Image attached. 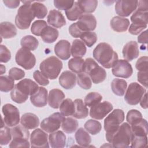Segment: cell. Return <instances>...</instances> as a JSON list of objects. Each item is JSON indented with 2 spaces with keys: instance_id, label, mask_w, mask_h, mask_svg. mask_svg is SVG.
<instances>
[{
  "instance_id": "6da1fadb",
  "label": "cell",
  "mask_w": 148,
  "mask_h": 148,
  "mask_svg": "<svg viewBox=\"0 0 148 148\" xmlns=\"http://www.w3.org/2000/svg\"><path fill=\"white\" fill-rule=\"evenodd\" d=\"M94 58L104 68L113 67L118 60L117 53L107 43H99L93 50Z\"/></svg>"
},
{
  "instance_id": "7a4b0ae2",
  "label": "cell",
  "mask_w": 148,
  "mask_h": 148,
  "mask_svg": "<svg viewBox=\"0 0 148 148\" xmlns=\"http://www.w3.org/2000/svg\"><path fill=\"white\" fill-rule=\"evenodd\" d=\"M38 88L35 82L29 79H24L17 83L12 90L11 99L17 103H23L27 100L29 95H32Z\"/></svg>"
},
{
  "instance_id": "3957f363",
  "label": "cell",
  "mask_w": 148,
  "mask_h": 148,
  "mask_svg": "<svg viewBox=\"0 0 148 148\" xmlns=\"http://www.w3.org/2000/svg\"><path fill=\"white\" fill-rule=\"evenodd\" d=\"M132 136L130 125L124 123L112 134L106 136V138L114 147H127L131 143Z\"/></svg>"
},
{
  "instance_id": "277c9868",
  "label": "cell",
  "mask_w": 148,
  "mask_h": 148,
  "mask_svg": "<svg viewBox=\"0 0 148 148\" xmlns=\"http://www.w3.org/2000/svg\"><path fill=\"white\" fill-rule=\"evenodd\" d=\"M83 72L87 74L95 84L102 83L106 77L105 70L91 58H87L84 61Z\"/></svg>"
},
{
  "instance_id": "5b68a950",
  "label": "cell",
  "mask_w": 148,
  "mask_h": 148,
  "mask_svg": "<svg viewBox=\"0 0 148 148\" xmlns=\"http://www.w3.org/2000/svg\"><path fill=\"white\" fill-rule=\"evenodd\" d=\"M39 68L45 76L53 80L59 75L62 68V62L56 57L51 56L40 63Z\"/></svg>"
},
{
  "instance_id": "8992f818",
  "label": "cell",
  "mask_w": 148,
  "mask_h": 148,
  "mask_svg": "<svg viewBox=\"0 0 148 148\" xmlns=\"http://www.w3.org/2000/svg\"><path fill=\"white\" fill-rule=\"evenodd\" d=\"M31 5L24 4L17 10V14L15 17V24L20 29H28L35 17Z\"/></svg>"
},
{
  "instance_id": "52a82bcc",
  "label": "cell",
  "mask_w": 148,
  "mask_h": 148,
  "mask_svg": "<svg viewBox=\"0 0 148 148\" xmlns=\"http://www.w3.org/2000/svg\"><path fill=\"white\" fill-rule=\"evenodd\" d=\"M124 113L120 109H114L104 120V129L106 131L105 136L112 134L120 125L124 120Z\"/></svg>"
},
{
  "instance_id": "ba28073f",
  "label": "cell",
  "mask_w": 148,
  "mask_h": 148,
  "mask_svg": "<svg viewBox=\"0 0 148 148\" xmlns=\"http://www.w3.org/2000/svg\"><path fill=\"white\" fill-rule=\"evenodd\" d=\"M145 92L146 90L143 86L136 82L131 83L127 88L124 99L128 104L135 105L139 103Z\"/></svg>"
},
{
  "instance_id": "9c48e42d",
  "label": "cell",
  "mask_w": 148,
  "mask_h": 148,
  "mask_svg": "<svg viewBox=\"0 0 148 148\" xmlns=\"http://www.w3.org/2000/svg\"><path fill=\"white\" fill-rule=\"evenodd\" d=\"M65 119L61 113L56 112L49 117L44 119L40 123V128L48 133H52L57 131L61 124Z\"/></svg>"
},
{
  "instance_id": "30bf717a",
  "label": "cell",
  "mask_w": 148,
  "mask_h": 148,
  "mask_svg": "<svg viewBox=\"0 0 148 148\" xmlns=\"http://www.w3.org/2000/svg\"><path fill=\"white\" fill-rule=\"evenodd\" d=\"M16 63L27 70L33 68L36 64V58L30 50L20 48L15 56Z\"/></svg>"
},
{
  "instance_id": "8fae6325",
  "label": "cell",
  "mask_w": 148,
  "mask_h": 148,
  "mask_svg": "<svg viewBox=\"0 0 148 148\" xmlns=\"http://www.w3.org/2000/svg\"><path fill=\"white\" fill-rule=\"evenodd\" d=\"M2 111L4 116V123L8 127H14L20 122V112L17 108L10 103L2 106Z\"/></svg>"
},
{
  "instance_id": "7c38bea8",
  "label": "cell",
  "mask_w": 148,
  "mask_h": 148,
  "mask_svg": "<svg viewBox=\"0 0 148 148\" xmlns=\"http://www.w3.org/2000/svg\"><path fill=\"white\" fill-rule=\"evenodd\" d=\"M138 1H117L115 4L116 13L120 16L128 17L137 8Z\"/></svg>"
},
{
  "instance_id": "4fadbf2b",
  "label": "cell",
  "mask_w": 148,
  "mask_h": 148,
  "mask_svg": "<svg viewBox=\"0 0 148 148\" xmlns=\"http://www.w3.org/2000/svg\"><path fill=\"white\" fill-rule=\"evenodd\" d=\"M112 73L116 77L127 79L130 77L133 73L131 65L125 60H117L112 69Z\"/></svg>"
},
{
  "instance_id": "5bb4252c",
  "label": "cell",
  "mask_w": 148,
  "mask_h": 148,
  "mask_svg": "<svg viewBox=\"0 0 148 148\" xmlns=\"http://www.w3.org/2000/svg\"><path fill=\"white\" fill-rule=\"evenodd\" d=\"M113 109V105L108 101L99 102L97 105L91 107L90 110V116L91 117L102 120Z\"/></svg>"
},
{
  "instance_id": "9a60e30c",
  "label": "cell",
  "mask_w": 148,
  "mask_h": 148,
  "mask_svg": "<svg viewBox=\"0 0 148 148\" xmlns=\"http://www.w3.org/2000/svg\"><path fill=\"white\" fill-rule=\"evenodd\" d=\"M47 134L39 128L32 131L30 136L32 147H49Z\"/></svg>"
},
{
  "instance_id": "2e32d148",
  "label": "cell",
  "mask_w": 148,
  "mask_h": 148,
  "mask_svg": "<svg viewBox=\"0 0 148 148\" xmlns=\"http://www.w3.org/2000/svg\"><path fill=\"white\" fill-rule=\"evenodd\" d=\"M76 23L79 28L83 32L93 31L97 26L96 18L91 14H83Z\"/></svg>"
},
{
  "instance_id": "e0dca14e",
  "label": "cell",
  "mask_w": 148,
  "mask_h": 148,
  "mask_svg": "<svg viewBox=\"0 0 148 148\" xmlns=\"http://www.w3.org/2000/svg\"><path fill=\"white\" fill-rule=\"evenodd\" d=\"M56 55L63 60H66L71 57V44L66 40H59L54 46Z\"/></svg>"
},
{
  "instance_id": "ac0fdd59",
  "label": "cell",
  "mask_w": 148,
  "mask_h": 148,
  "mask_svg": "<svg viewBox=\"0 0 148 148\" xmlns=\"http://www.w3.org/2000/svg\"><path fill=\"white\" fill-rule=\"evenodd\" d=\"M33 105L38 108L44 107L47 103V90L43 87H39L38 90L30 96Z\"/></svg>"
},
{
  "instance_id": "d6986e66",
  "label": "cell",
  "mask_w": 148,
  "mask_h": 148,
  "mask_svg": "<svg viewBox=\"0 0 148 148\" xmlns=\"http://www.w3.org/2000/svg\"><path fill=\"white\" fill-rule=\"evenodd\" d=\"M122 53L123 58L127 61H131L136 58L139 54L137 42L130 41L127 43L123 47Z\"/></svg>"
},
{
  "instance_id": "ffe728a7",
  "label": "cell",
  "mask_w": 148,
  "mask_h": 148,
  "mask_svg": "<svg viewBox=\"0 0 148 148\" xmlns=\"http://www.w3.org/2000/svg\"><path fill=\"white\" fill-rule=\"evenodd\" d=\"M76 79V76L74 73L65 71L61 74L58 81L61 87L66 90H69L75 86Z\"/></svg>"
},
{
  "instance_id": "44dd1931",
  "label": "cell",
  "mask_w": 148,
  "mask_h": 148,
  "mask_svg": "<svg viewBox=\"0 0 148 148\" xmlns=\"http://www.w3.org/2000/svg\"><path fill=\"white\" fill-rule=\"evenodd\" d=\"M47 23L53 27L60 28L66 24V20L61 13L57 10H51L47 16Z\"/></svg>"
},
{
  "instance_id": "7402d4cb",
  "label": "cell",
  "mask_w": 148,
  "mask_h": 148,
  "mask_svg": "<svg viewBox=\"0 0 148 148\" xmlns=\"http://www.w3.org/2000/svg\"><path fill=\"white\" fill-rule=\"evenodd\" d=\"M65 94L64 92L58 88H54L50 91L48 97V103L54 109H58L64 99Z\"/></svg>"
},
{
  "instance_id": "603a6c76",
  "label": "cell",
  "mask_w": 148,
  "mask_h": 148,
  "mask_svg": "<svg viewBox=\"0 0 148 148\" xmlns=\"http://www.w3.org/2000/svg\"><path fill=\"white\" fill-rule=\"evenodd\" d=\"M50 145L53 148H62L66 144V136L61 131H56L49 136Z\"/></svg>"
},
{
  "instance_id": "cb8c5ba5",
  "label": "cell",
  "mask_w": 148,
  "mask_h": 148,
  "mask_svg": "<svg viewBox=\"0 0 148 148\" xmlns=\"http://www.w3.org/2000/svg\"><path fill=\"white\" fill-rule=\"evenodd\" d=\"M20 123L22 125L28 130H32L38 127L39 124V119L34 113H26L21 116Z\"/></svg>"
},
{
  "instance_id": "d4e9b609",
  "label": "cell",
  "mask_w": 148,
  "mask_h": 148,
  "mask_svg": "<svg viewBox=\"0 0 148 148\" xmlns=\"http://www.w3.org/2000/svg\"><path fill=\"white\" fill-rule=\"evenodd\" d=\"M130 25V20L128 18L120 16H115L110 21V27L116 32H122L127 30Z\"/></svg>"
},
{
  "instance_id": "484cf974",
  "label": "cell",
  "mask_w": 148,
  "mask_h": 148,
  "mask_svg": "<svg viewBox=\"0 0 148 148\" xmlns=\"http://www.w3.org/2000/svg\"><path fill=\"white\" fill-rule=\"evenodd\" d=\"M1 36L5 39L14 38L17 35V29L10 22H2L0 25Z\"/></svg>"
},
{
  "instance_id": "4316f807",
  "label": "cell",
  "mask_w": 148,
  "mask_h": 148,
  "mask_svg": "<svg viewBox=\"0 0 148 148\" xmlns=\"http://www.w3.org/2000/svg\"><path fill=\"white\" fill-rule=\"evenodd\" d=\"M73 102L75 109L72 116L79 119L87 117L88 114V109L84 103L83 100L82 99H76Z\"/></svg>"
},
{
  "instance_id": "83f0119b",
  "label": "cell",
  "mask_w": 148,
  "mask_h": 148,
  "mask_svg": "<svg viewBox=\"0 0 148 148\" xmlns=\"http://www.w3.org/2000/svg\"><path fill=\"white\" fill-rule=\"evenodd\" d=\"M130 18L133 24L147 25L148 23V12L146 10L138 8L134 11Z\"/></svg>"
},
{
  "instance_id": "f1b7e54d",
  "label": "cell",
  "mask_w": 148,
  "mask_h": 148,
  "mask_svg": "<svg viewBox=\"0 0 148 148\" xmlns=\"http://www.w3.org/2000/svg\"><path fill=\"white\" fill-rule=\"evenodd\" d=\"M13 140H28L29 136V132L23 125H17L10 129Z\"/></svg>"
},
{
  "instance_id": "f546056e",
  "label": "cell",
  "mask_w": 148,
  "mask_h": 148,
  "mask_svg": "<svg viewBox=\"0 0 148 148\" xmlns=\"http://www.w3.org/2000/svg\"><path fill=\"white\" fill-rule=\"evenodd\" d=\"M75 137L77 143L82 147H88L91 142V136L83 128H79L77 130Z\"/></svg>"
},
{
  "instance_id": "4dcf8cb0",
  "label": "cell",
  "mask_w": 148,
  "mask_h": 148,
  "mask_svg": "<svg viewBox=\"0 0 148 148\" xmlns=\"http://www.w3.org/2000/svg\"><path fill=\"white\" fill-rule=\"evenodd\" d=\"M86 47L83 41L79 39L73 41L71 52L73 58H82L86 54Z\"/></svg>"
},
{
  "instance_id": "1f68e13d",
  "label": "cell",
  "mask_w": 148,
  "mask_h": 148,
  "mask_svg": "<svg viewBox=\"0 0 148 148\" xmlns=\"http://www.w3.org/2000/svg\"><path fill=\"white\" fill-rule=\"evenodd\" d=\"M58 31L51 26H47L43 31L41 38L43 41L47 43L54 42L58 37Z\"/></svg>"
},
{
  "instance_id": "d6a6232c",
  "label": "cell",
  "mask_w": 148,
  "mask_h": 148,
  "mask_svg": "<svg viewBox=\"0 0 148 148\" xmlns=\"http://www.w3.org/2000/svg\"><path fill=\"white\" fill-rule=\"evenodd\" d=\"M127 87V82L124 79H114L111 83V88L113 92L118 96L124 95Z\"/></svg>"
},
{
  "instance_id": "836d02e7",
  "label": "cell",
  "mask_w": 148,
  "mask_h": 148,
  "mask_svg": "<svg viewBox=\"0 0 148 148\" xmlns=\"http://www.w3.org/2000/svg\"><path fill=\"white\" fill-rule=\"evenodd\" d=\"M132 135L136 136H147L148 133V124L145 119H142L136 124L131 125Z\"/></svg>"
},
{
  "instance_id": "e575fe53",
  "label": "cell",
  "mask_w": 148,
  "mask_h": 148,
  "mask_svg": "<svg viewBox=\"0 0 148 148\" xmlns=\"http://www.w3.org/2000/svg\"><path fill=\"white\" fill-rule=\"evenodd\" d=\"M83 12L77 2H75L73 6L69 9L65 10V14L67 18L70 21H75L79 19L83 15Z\"/></svg>"
},
{
  "instance_id": "d590c367",
  "label": "cell",
  "mask_w": 148,
  "mask_h": 148,
  "mask_svg": "<svg viewBox=\"0 0 148 148\" xmlns=\"http://www.w3.org/2000/svg\"><path fill=\"white\" fill-rule=\"evenodd\" d=\"M20 44L22 48L33 51L38 48L39 42L35 37L32 35H27L21 39Z\"/></svg>"
},
{
  "instance_id": "8d00e7d4",
  "label": "cell",
  "mask_w": 148,
  "mask_h": 148,
  "mask_svg": "<svg viewBox=\"0 0 148 148\" xmlns=\"http://www.w3.org/2000/svg\"><path fill=\"white\" fill-rule=\"evenodd\" d=\"M74 102L69 98L63 100L60 106V111L64 116H72L74 113Z\"/></svg>"
},
{
  "instance_id": "74e56055",
  "label": "cell",
  "mask_w": 148,
  "mask_h": 148,
  "mask_svg": "<svg viewBox=\"0 0 148 148\" xmlns=\"http://www.w3.org/2000/svg\"><path fill=\"white\" fill-rule=\"evenodd\" d=\"M83 13H91L94 12L98 5L96 0H79L77 1Z\"/></svg>"
},
{
  "instance_id": "f35d334b",
  "label": "cell",
  "mask_w": 148,
  "mask_h": 148,
  "mask_svg": "<svg viewBox=\"0 0 148 148\" xmlns=\"http://www.w3.org/2000/svg\"><path fill=\"white\" fill-rule=\"evenodd\" d=\"M14 87V80L10 76H1L0 90L2 92H8Z\"/></svg>"
},
{
  "instance_id": "ab89813d",
  "label": "cell",
  "mask_w": 148,
  "mask_h": 148,
  "mask_svg": "<svg viewBox=\"0 0 148 148\" xmlns=\"http://www.w3.org/2000/svg\"><path fill=\"white\" fill-rule=\"evenodd\" d=\"M61 127L65 132L67 134H71L77 130L78 127V122L73 118L68 117L62 122Z\"/></svg>"
},
{
  "instance_id": "60d3db41",
  "label": "cell",
  "mask_w": 148,
  "mask_h": 148,
  "mask_svg": "<svg viewBox=\"0 0 148 148\" xmlns=\"http://www.w3.org/2000/svg\"><path fill=\"white\" fill-rule=\"evenodd\" d=\"M84 62V61L82 58H73L68 61V68L74 73L79 74L83 72Z\"/></svg>"
},
{
  "instance_id": "b9f144b4",
  "label": "cell",
  "mask_w": 148,
  "mask_h": 148,
  "mask_svg": "<svg viewBox=\"0 0 148 148\" xmlns=\"http://www.w3.org/2000/svg\"><path fill=\"white\" fill-rule=\"evenodd\" d=\"M84 127L85 130L91 135H96L98 134L102 129V125L100 122L91 119L87 120L85 123Z\"/></svg>"
},
{
  "instance_id": "7bdbcfd3",
  "label": "cell",
  "mask_w": 148,
  "mask_h": 148,
  "mask_svg": "<svg viewBox=\"0 0 148 148\" xmlns=\"http://www.w3.org/2000/svg\"><path fill=\"white\" fill-rule=\"evenodd\" d=\"M31 6L35 17L38 18H43L46 17L47 13V9L43 4L38 1H35L32 3Z\"/></svg>"
},
{
  "instance_id": "ee69618b",
  "label": "cell",
  "mask_w": 148,
  "mask_h": 148,
  "mask_svg": "<svg viewBox=\"0 0 148 148\" xmlns=\"http://www.w3.org/2000/svg\"><path fill=\"white\" fill-rule=\"evenodd\" d=\"M102 99V96L97 92L88 93L84 98V103L86 106L92 107L99 103Z\"/></svg>"
},
{
  "instance_id": "f6af8a7d",
  "label": "cell",
  "mask_w": 148,
  "mask_h": 148,
  "mask_svg": "<svg viewBox=\"0 0 148 148\" xmlns=\"http://www.w3.org/2000/svg\"><path fill=\"white\" fill-rule=\"evenodd\" d=\"M3 121L2 120L1 132H0V144L1 145H6L10 142L12 136L11 134L10 129L8 127L3 125Z\"/></svg>"
},
{
  "instance_id": "bcb514c9",
  "label": "cell",
  "mask_w": 148,
  "mask_h": 148,
  "mask_svg": "<svg viewBox=\"0 0 148 148\" xmlns=\"http://www.w3.org/2000/svg\"><path fill=\"white\" fill-rule=\"evenodd\" d=\"M77 84L83 89L88 90L91 87L92 83L90 76L85 73H79L77 76Z\"/></svg>"
},
{
  "instance_id": "7dc6e473",
  "label": "cell",
  "mask_w": 148,
  "mask_h": 148,
  "mask_svg": "<svg viewBox=\"0 0 148 148\" xmlns=\"http://www.w3.org/2000/svg\"><path fill=\"white\" fill-rule=\"evenodd\" d=\"M82 40L84 43L87 46L91 47L92 46L97 40V34L92 31H87L83 32L80 36Z\"/></svg>"
},
{
  "instance_id": "c3c4849f",
  "label": "cell",
  "mask_w": 148,
  "mask_h": 148,
  "mask_svg": "<svg viewBox=\"0 0 148 148\" xmlns=\"http://www.w3.org/2000/svg\"><path fill=\"white\" fill-rule=\"evenodd\" d=\"M142 119V113L139 110L136 109H131L128 111L127 114L126 120L128 123L130 125L138 123Z\"/></svg>"
},
{
  "instance_id": "681fc988",
  "label": "cell",
  "mask_w": 148,
  "mask_h": 148,
  "mask_svg": "<svg viewBox=\"0 0 148 148\" xmlns=\"http://www.w3.org/2000/svg\"><path fill=\"white\" fill-rule=\"evenodd\" d=\"M47 26L46 21L43 20H38L34 21L31 28V32L36 36H41L44 29Z\"/></svg>"
},
{
  "instance_id": "f907efd6",
  "label": "cell",
  "mask_w": 148,
  "mask_h": 148,
  "mask_svg": "<svg viewBox=\"0 0 148 148\" xmlns=\"http://www.w3.org/2000/svg\"><path fill=\"white\" fill-rule=\"evenodd\" d=\"M131 143V147H145L147 145V136H141L132 135Z\"/></svg>"
},
{
  "instance_id": "816d5d0a",
  "label": "cell",
  "mask_w": 148,
  "mask_h": 148,
  "mask_svg": "<svg viewBox=\"0 0 148 148\" xmlns=\"http://www.w3.org/2000/svg\"><path fill=\"white\" fill-rule=\"evenodd\" d=\"M74 1L69 0H54V6L60 10H66L70 9L74 4Z\"/></svg>"
},
{
  "instance_id": "f5cc1de1",
  "label": "cell",
  "mask_w": 148,
  "mask_h": 148,
  "mask_svg": "<svg viewBox=\"0 0 148 148\" xmlns=\"http://www.w3.org/2000/svg\"><path fill=\"white\" fill-rule=\"evenodd\" d=\"M33 77L35 81L41 86H45L49 84V80L47 77L38 70H36L34 72Z\"/></svg>"
},
{
  "instance_id": "db71d44e",
  "label": "cell",
  "mask_w": 148,
  "mask_h": 148,
  "mask_svg": "<svg viewBox=\"0 0 148 148\" xmlns=\"http://www.w3.org/2000/svg\"><path fill=\"white\" fill-rule=\"evenodd\" d=\"M11 59L10 50L3 45H0V61L1 62H8Z\"/></svg>"
},
{
  "instance_id": "11a10c76",
  "label": "cell",
  "mask_w": 148,
  "mask_h": 148,
  "mask_svg": "<svg viewBox=\"0 0 148 148\" xmlns=\"http://www.w3.org/2000/svg\"><path fill=\"white\" fill-rule=\"evenodd\" d=\"M9 76L15 80H18L25 76V72L17 67L12 68L9 71Z\"/></svg>"
},
{
  "instance_id": "9f6ffc18",
  "label": "cell",
  "mask_w": 148,
  "mask_h": 148,
  "mask_svg": "<svg viewBox=\"0 0 148 148\" xmlns=\"http://www.w3.org/2000/svg\"><path fill=\"white\" fill-rule=\"evenodd\" d=\"M147 60L148 57L147 56H143L140 57L136 61L135 67L136 69L140 72L147 71Z\"/></svg>"
},
{
  "instance_id": "6f0895ef",
  "label": "cell",
  "mask_w": 148,
  "mask_h": 148,
  "mask_svg": "<svg viewBox=\"0 0 148 148\" xmlns=\"http://www.w3.org/2000/svg\"><path fill=\"white\" fill-rule=\"evenodd\" d=\"M147 28V25H139L132 23L128 29V31L130 34L136 35L143 31Z\"/></svg>"
},
{
  "instance_id": "680465c9",
  "label": "cell",
  "mask_w": 148,
  "mask_h": 148,
  "mask_svg": "<svg viewBox=\"0 0 148 148\" xmlns=\"http://www.w3.org/2000/svg\"><path fill=\"white\" fill-rule=\"evenodd\" d=\"M69 32L73 38H79L83 33V32L79 28L77 23L72 24L69 27Z\"/></svg>"
},
{
  "instance_id": "91938a15",
  "label": "cell",
  "mask_w": 148,
  "mask_h": 148,
  "mask_svg": "<svg viewBox=\"0 0 148 148\" xmlns=\"http://www.w3.org/2000/svg\"><path fill=\"white\" fill-rule=\"evenodd\" d=\"M147 71H139L137 74L138 81L141 83L146 88H147V78H148Z\"/></svg>"
},
{
  "instance_id": "94428289",
  "label": "cell",
  "mask_w": 148,
  "mask_h": 148,
  "mask_svg": "<svg viewBox=\"0 0 148 148\" xmlns=\"http://www.w3.org/2000/svg\"><path fill=\"white\" fill-rule=\"evenodd\" d=\"M10 147H29L30 143H29L28 140H12L9 145Z\"/></svg>"
},
{
  "instance_id": "6125c7cd",
  "label": "cell",
  "mask_w": 148,
  "mask_h": 148,
  "mask_svg": "<svg viewBox=\"0 0 148 148\" xmlns=\"http://www.w3.org/2000/svg\"><path fill=\"white\" fill-rule=\"evenodd\" d=\"M3 2L8 8L14 9L19 6L20 2L18 0H3Z\"/></svg>"
},
{
  "instance_id": "be15d7a7",
  "label": "cell",
  "mask_w": 148,
  "mask_h": 148,
  "mask_svg": "<svg viewBox=\"0 0 148 148\" xmlns=\"http://www.w3.org/2000/svg\"><path fill=\"white\" fill-rule=\"evenodd\" d=\"M138 41L140 43L146 44L147 43V31L142 32L138 37Z\"/></svg>"
},
{
  "instance_id": "e7e4bbea",
  "label": "cell",
  "mask_w": 148,
  "mask_h": 148,
  "mask_svg": "<svg viewBox=\"0 0 148 148\" xmlns=\"http://www.w3.org/2000/svg\"><path fill=\"white\" fill-rule=\"evenodd\" d=\"M140 105L141 107L143 109H147V92H145L143 97L142 98L141 100L140 101Z\"/></svg>"
},
{
  "instance_id": "03108f58",
  "label": "cell",
  "mask_w": 148,
  "mask_h": 148,
  "mask_svg": "<svg viewBox=\"0 0 148 148\" xmlns=\"http://www.w3.org/2000/svg\"><path fill=\"white\" fill-rule=\"evenodd\" d=\"M6 72V68L5 66H3L2 64H1V74H3V73H5Z\"/></svg>"
}]
</instances>
